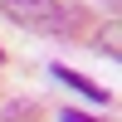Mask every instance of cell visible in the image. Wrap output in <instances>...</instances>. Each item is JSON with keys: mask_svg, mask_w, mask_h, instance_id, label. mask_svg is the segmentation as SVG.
I'll use <instances>...</instances> for the list:
<instances>
[{"mask_svg": "<svg viewBox=\"0 0 122 122\" xmlns=\"http://www.w3.org/2000/svg\"><path fill=\"white\" fill-rule=\"evenodd\" d=\"M54 78H59V83H68L73 93H83V98H93V103H107V88H98V83H88L83 73H73V68H64V64H54Z\"/></svg>", "mask_w": 122, "mask_h": 122, "instance_id": "1", "label": "cell"}, {"mask_svg": "<svg viewBox=\"0 0 122 122\" xmlns=\"http://www.w3.org/2000/svg\"><path fill=\"white\" fill-rule=\"evenodd\" d=\"M98 44H103V49H107V54H112V59L122 54V49H117V20H112V25L103 29V34H98Z\"/></svg>", "mask_w": 122, "mask_h": 122, "instance_id": "2", "label": "cell"}, {"mask_svg": "<svg viewBox=\"0 0 122 122\" xmlns=\"http://www.w3.org/2000/svg\"><path fill=\"white\" fill-rule=\"evenodd\" d=\"M59 122H93V117H83V112H64Z\"/></svg>", "mask_w": 122, "mask_h": 122, "instance_id": "3", "label": "cell"}, {"mask_svg": "<svg viewBox=\"0 0 122 122\" xmlns=\"http://www.w3.org/2000/svg\"><path fill=\"white\" fill-rule=\"evenodd\" d=\"M10 5H39V0H10Z\"/></svg>", "mask_w": 122, "mask_h": 122, "instance_id": "4", "label": "cell"}]
</instances>
